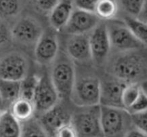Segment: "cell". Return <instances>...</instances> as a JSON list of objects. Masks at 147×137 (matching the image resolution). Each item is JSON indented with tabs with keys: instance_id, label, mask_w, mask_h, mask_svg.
<instances>
[{
	"instance_id": "29",
	"label": "cell",
	"mask_w": 147,
	"mask_h": 137,
	"mask_svg": "<svg viewBox=\"0 0 147 137\" xmlns=\"http://www.w3.org/2000/svg\"><path fill=\"white\" fill-rule=\"evenodd\" d=\"M60 0H32L34 7L43 14H49Z\"/></svg>"
},
{
	"instance_id": "6",
	"label": "cell",
	"mask_w": 147,
	"mask_h": 137,
	"mask_svg": "<svg viewBox=\"0 0 147 137\" xmlns=\"http://www.w3.org/2000/svg\"><path fill=\"white\" fill-rule=\"evenodd\" d=\"M106 25L111 48L124 52L138 50L144 46L123 22L110 21Z\"/></svg>"
},
{
	"instance_id": "12",
	"label": "cell",
	"mask_w": 147,
	"mask_h": 137,
	"mask_svg": "<svg viewBox=\"0 0 147 137\" xmlns=\"http://www.w3.org/2000/svg\"><path fill=\"white\" fill-rule=\"evenodd\" d=\"M59 49L58 37L51 31H44L35 45V57L41 65H49L57 58Z\"/></svg>"
},
{
	"instance_id": "22",
	"label": "cell",
	"mask_w": 147,
	"mask_h": 137,
	"mask_svg": "<svg viewBox=\"0 0 147 137\" xmlns=\"http://www.w3.org/2000/svg\"><path fill=\"white\" fill-rule=\"evenodd\" d=\"M141 86L138 82L127 83L123 88L121 95V103L123 107L128 110L134 104L141 90Z\"/></svg>"
},
{
	"instance_id": "17",
	"label": "cell",
	"mask_w": 147,
	"mask_h": 137,
	"mask_svg": "<svg viewBox=\"0 0 147 137\" xmlns=\"http://www.w3.org/2000/svg\"><path fill=\"white\" fill-rule=\"evenodd\" d=\"M21 127L20 122L14 117L9 111L1 112L0 115V136H20Z\"/></svg>"
},
{
	"instance_id": "1",
	"label": "cell",
	"mask_w": 147,
	"mask_h": 137,
	"mask_svg": "<svg viewBox=\"0 0 147 137\" xmlns=\"http://www.w3.org/2000/svg\"><path fill=\"white\" fill-rule=\"evenodd\" d=\"M146 70V59L137 50L122 52L115 60L112 66L114 76L126 83L138 82Z\"/></svg>"
},
{
	"instance_id": "7",
	"label": "cell",
	"mask_w": 147,
	"mask_h": 137,
	"mask_svg": "<svg viewBox=\"0 0 147 137\" xmlns=\"http://www.w3.org/2000/svg\"><path fill=\"white\" fill-rule=\"evenodd\" d=\"M29 63L22 54L11 52L0 59V79L22 81L27 76Z\"/></svg>"
},
{
	"instance_id": "14",
	"label": "cell",
	"mask_w": 147,
	"mask_h": 137,
	"mask_svg": "<svg viewBox=\"0 0 147 137\" xmlns=\"http://www.w3.org/2000/svg\"><path fill=\"white\" fill-rule=\"evenodd\" d=\"M70 35L66 44L68 56L72 60L81 63L92 60L90 48V35L88 33Z\"/></svg>"
},
{
	"instance_id": "9",
	"label": "cell",
	"mask_w": 147,
	"mask_h": 137,
	"mask_svg": "<svg viewBox=\"0 0 147 137\" xmlns=\"http://www.w3.org/2000/svg\"><path fill=\"white\" fill-rule=\"evenodd\" d=\"M91 59L96 65H101L106 61L111 46L106 23L99 22L89 37Z\"/></svg>"
},
{
	"instance_id": "8",
	"label": "cell",
	"mask_w": 147,
	"mask_h": 137,
	"mask_svg": "<svg viewBox=\"0 0 147 137\" xmlns=\"http://www.w3.org/2000/svg\"><path fill=\"white\" fill-rule=\"evenodd\" d=\"M11 38L15 42L26 46H35L44 32L42 27L37 20L30 17L18 20L13 26Z\"/></svg>"
},
{
	"instance_id": "31",
	"label": "cell",
	"mask_w": 147,
	"mask_h": 137,
	"mask_svg": "<svg viewBox=\"0 0 147 137\" xmlns=\"http://www.w3.org/2000/svg\"><path fill=\"white\" fill-rule=\"evenodd\" d=\"M10 38V30L5 22L0 20V47L6 44Z\"/></svg>"
},
{
	"instance_id": "16",
	"label": "cell",
	"mask_w": 147,
	"mask_h": 137,
	"mask_svg": "<svg viewBox=\"0 0 147 137\" xmlns=\"http://www.w3.org/2000/svg\"><path fill=\"white\" fill-rule=\"evenodd\" d=\"M73 10L71 0H60L49 13L51 27L56 31L64 29Z\"/></svg>"
},
{
	"instance_id": "2",
	"label": "cell",
	"mask_w": 147,
	"mask_h": 137,
	"mask_svg": "<svg viewBox=\"0 0 147 137\" xmlns=\"http://www.w3.org/2000/svg\"><path fill=\"white\" fill-rule=\"evenodd\" d=\"M100 120L103 136H125L131 128L130 113L125 108L100 105Z\"/></svg>"
},
{
	"instance_id": "27",
	"label": "cell",
	"mask_w": 147,
	"mask_h": 137,
	"mask_svg": "<svg viewBox=\"0 0 147 137\" xmlns=\"http://www.w3.org/2000/svg\"><path fill=\"white\" fill-rule=\"evenodd\" d=\"M130 115L133 126L147 134V110L131 113Z\"/></svg>"
},
{
	"instance_id": "32",
	"label": "cell",
	"mask_w": 147,
	"mask_h": 137,
	"mask_svg": "<svg viewBox=\"0 0 147 137\" xmlns=\"http://www.w3.org/2000/svg\"><path fill=\"white\" fill-rule=\"evenodd\" d=\"M55 136L60 137H74L77 136V133L75 132L74 128L71 125L70 121L69 123L63 125L57 131Z\"/></svg>"
},
{
	"instance_id": "15",
	"label": "cell",
	"mask_w": 147,
	"mask_h": 137,
	"mask_svg": "<svg viewBox=\"0 0 147 137\" xmlns=\"http://www.w3.org/2000/svg\"><path fill=\"white\" fill-rule=\"evenodd\" d=\"M69 121L65 111L57 104L43 113L39 120L48 136H55L60 128Z\"/></svg>"
},
{
	"instance_id": "18",
	"label": "cell",
	"mask_w": 147,
	"mask_h": 137,
	"mask_svg": "<svg viewBox=\"0 0 147 137\" xmlns=\"http://www.w3.org/2000/svg\"><path fill=\"white\" fill-rule=\"evenodd\" d=\"M35 111L33 101L19 97L11 104L10 111L16 119L22 122L33 117Z\"/></svg>"
},
{
	"instance_id": "11",
	"label": "cell",
	"mask_w": 147,
	"mask_h": 137,
	"mask_svg": "<svg viewBox=\"0 0 147 137\" xmlns=\"http://www.w3.org/2000/svg\"><path fill=\"white\" fill-rule=\"evenodd\" d=\"M99 20L100 18L94 12H86L76 8L73 10L64 30L69 35L88 33L96 27L100 22Z\"/></svg>"
},
{
	"instance_id": "23",
	"label": "cell",
	"mask_w": 147,
	"mask_h": 137,
	"mask_svg": "<svg viewBox=\"0 0 147 137\" xmlns=\"http://www.w3.org/2000/svg\"><path fill=\"white\" fill-rule=\"evenodd\" d=\"M20 136H47L39 121L33 119V117L20 122Z\"/></svg>"
},
{
	"instance_id": "19",
	"label": "cell",
	"mask_w": 147,
	"mask_h": 137,
	"mask_svg": "<svg viewBox=\"0 0 147 137\" xmlns=\"http://www.w3.org/2000/svg\"><path fill=\"white\" fill-rule=\"evenodd\" d=\"M22 81L0 79V98L1 103L10 104L18 99L21 92Z\"/></svg>"
},
{
	"instance_id": "5",
	"label": "cell",
	"mask_w": 147,
	"mask_h": 137,
	"mask_svg": "<svg viewBox=\"0 0 147 137\" xmlns=\"http://www.w3.org/2000/svg\"><path fill=\"white\" fill-rule=\"evenodd\" d=\"M80 107L82 109L76 111L70 119L77 136H103L100 120V105Z\"/></svg>"
},
{
	"instance_id": "35",
	"label": "cell",
	"mask_w": 147,
	"mask_h": 137,
	"mask_svg": "<svg viewBox=\"0 0 147 137\" xmlns=\"http://www.w3.org/2000/svg\"><path fill=\"white\" fill-rule=\"evenodd\" d=\"M1 110H0V115H1Z\"/></svg>"
},
{
	"instance_id": "13",
	"label": "cell",
	"mask_w": 147,
	"mask_h": 137,
	"mask_svg": "<svg viewBox=\"0 0 147 137\" xmlns=\"http://www.w3.org/2000/svg\"><path fill=\"white\" fill-rule=\"evenodd\" d=\"M127 83L119 79L100 80V105L116 107H123L121 95Z\"/></svg>"
},
{
	"instance_id": "3",
	"label": "cell",
	"mask_w": 147,
	"mask_h": 137,
	"mask_svg": "<svg viewBox=\"0 0 147 137\" xmlns=\"http://www.w3.org/2000/svg\"><path fill=\"white\" fill-rule=\"evenodd\" d=\"M100 80L92 74H85L77 78L75 76L74 86L70 99L79 107L100 105Z\"/></svg>"
},
{
	"instance_id": "21",
	"label": "cell",
	"mask_w": 147,
	"mask_h": 137,
	"mask_svg": "<svg viewBox=\"0 0 147 137\" xmlns=\"http://www.w3.org/2000/svg\"><path fill=\"white\" fill-rule=\"evenodd\" d=\"M118 5L115 0H99L94 13L100 19L112 20L117 13Z\"/></svg>"
},
{
	"instance_id": "28",
	"label": "cell",
	"mask_w": 147,
	"mask_h": 137,
	"mask_svg": "<svg viewBox=\"0 0 147 137\" xmlns=\"http://www.w3.org/2000/svg\"><path fill=\"white\" fill-rule=\"evenodd\" d=\"M145 110H147V95L146 91H144L142 87L136 100L127 111L131 113Z\"/></svg>"
},
{
	"instance_id": "10",
	"label": "cell",
	"mask_w": 147,
	"mask_h": 137,
	"mask_svg": "<svg viewBox=\"0 0 147 137\" xmlns=\"http://www.w3.org/2000/svg\"><path fill=\"white\" fill-rule=\"evenodd\" d=\"M58 95L50 76L45 74L38 79L33 96L35 110L44 113L57 104Z\"/></svg>"
},
{
	"instance_id": "4",
	"label": "cell",
	"mask_w": 147,
	"mask_h": 137,
	"mask_svg": "<svg viewBox=\"0 0 147 137\" xmlns=\"http://www.w3.org/2000/svg\"><path fill=\"white\" fill-rule=\"evenodd\" d=\"M76 71L71 59L60 56L54 63L51 71L50 78L57 92L58 98H70L74 86Z\"/></svg>"
},
{
	"instance_id": "33",
	"label": "cell",
	"mask_w": 147,
	"mask_h": 137,
	"mask_svg": "<svg viewBox=\"0 0 147 137\" xmlns=\"http://www.w3.org/2000/svg\"><path fill=\"white\" fill-rule=\"evenodd\" d=\"M147 136L146 134H145L142 131H140L138 129H137L136 128L134 127L133 128H129V130H127V132L125 133V136H131V137H142V136H145L146 137Z\"/></svg>"
},
{
	"instance_id": "34",
	"label": "cell",
	"mask_w": 147,
	"mask_h": 137,
	"mask_svg": "<svg viewBox=\"0 0 147 137\" xmlns=\"http://www.w3.org/2000/svg\"><path fill=\"white\" fill-rule=\"evenodd\" d=\"M1 103H1V98H0V104H1Z\"/></svg>"
},
{
	"instance_id": "25",
	"label": "cell",
	"mask_w": 147,
	"mask_h": 137,
	"mask_svg": "<svg viewBox=\"0 0 147 137\" xmlns=\"http://www.w3.org/2000/svg\"><path fill=\"white\" fill-rule=\"evenodd\" d=\"M38 79L35 76H27L23 80H22L20 97L33 101L34 92L38 82Z\"/></svg>"
},
{
	"instance_id": "24",
	"label": "cell",
	"mask_w": 147,
	"mask_h": 137,
	"mask_svg": "<svg viewBox=\"0 0 147 137\" xmlns=\"http://www.w3.org/2000/svg\"><path fill=\"white\" fill-rule=\"evenodd\" d=\"M18 0H0V17H13L19 12Z\"/></svg>"
},
{
	"instance_id": "20",
	"label": "cell",
	"mask_w": 147,
	"mask_h": 137,
	"mask_svg": "<svg viewBox=\"0 0 147 137\" xmlns=\"http://www.w3.org/2000/svg\"><path fill=\"white\" fill-rule=\"evenodd\" d=\"M123 22L132 34L143 44H147V24L134 16H125Z\"/></svg>"
},
{
	"instance_id": "26",
	"label": "cell",
	"mask_w": 147,
	"mask_h": 137,
	"mask_svg": "<svg viewBox=\"0 0 147 137\" xmlns=\"http://www.w3.org/2000/svg\"><path fill=\"white\" fill-rule=\"evenodd\" d=\"M123 8L134 17H138L146 5V0H121Z\"/></svg>"
},
{
	"instance_id": "30",
	"label": "cell",
	"mask_w": 147,
	"mask_h": 137,
	"mask_svg": "<svg viewBox=\"0 0 147 137\" xmlns=\"http://www.w3.org/2000/svg\"><path fill=\"white\" fill-rule=\"evenodd\" d=\"M99 0H73V4L79 10L94 12Z\"/></svg>"
}]
</instances>
